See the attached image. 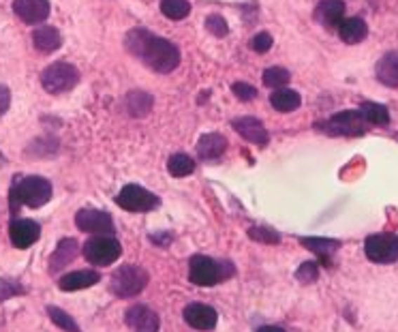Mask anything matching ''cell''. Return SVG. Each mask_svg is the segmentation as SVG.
<instances>
[{
    "label": "cell",
    "instance_id": "16",
    "mask_svg": "<svg viewBox=\"0 0 398 332\" xmlns=\"http://www.w3.org/2000/svg\"><path fill=\"white\" fill-rule=\"evenodd\" d=\"M315 20L326 28H334L345 20V3L343 0H321L315 9Z\"/></svg>",
    "mask_w": 398,
    "mask_h": 332
},
{
    "label": "cell",
    "instance_id": "27",
    "mask_svg": "<svg viewBox=\"0 0 398 332\" xmlns=\"http://www.w3.org/2000/svg\"><path fill=\"white\" fill-rule=\"evenodd\" d=\"M306 248H311L313 253H317L321 258V262H326L336 248L340 246L338 240H330V238H302L300 240Z\"/></svg>",
    "mask_w": 398,
    "mask_h": 332
},
{
    "label": "cell",
    "instance_id": "32",
    "mask_svg": "<svg viewBox=\"0 0 398 332\" xmlns=\"http://www.w3.org/2000/svg\"><path fill=\"white\" fill-rule=\"evenodd\" d=\"M248 236L257 242H263V244H279L281 236L270 230V227H265V225H257V227H251L248 230Z\"/></svg>",
    "mask_w": 398,
    "mask_h": 332
},
{
    "label": "cell",
    "instance_id": "24",
    "mask_svg": "<svg viewBox=\"0 0 398 332\" xmlns=\"http://www.w3.org/2000/svg\"><path fill=\"white\" fill-rule=\"evenodd\" d=\"M152 105H154L152 95H148V93H144V91H133V93H128V97H126V112H128L131 116H135V118L146 116V114L152 109Z\"/></svg>",
    "mask_w": 398,
    "mask_h": 332
},
{
    "label": "cell",
    "instance_id": "14",
    "mask_svg": "<svg viewBox=\"0 0 398 332\" xmlns=\"http://www.w3.org/2000/svg\"><path fill=\"white\" fill-rule=\"evenodd\" d=\"M41 236V225L30 219H13L9 225V238L15 248H28L32 246Z\"/></svg>",
    "mask_w": 398,
    "mask_h": 332
},
{
    "label": "cell",
    "instance_id": "23",
    "mask_svg": "<svg viewBox=\"0 0 398 332\" xmlns=\"http://www.w3.org/2000/svg\"><path fill=\"white\" fill-rule=\"evenodd\" d=\"M302 99L296 91L291 88H277L272 95H270V105L277 109V112H283V114H289V112H296L300 107Z\"/></svg>",
    "mask_w": 398,
    "mask_h": 332
},
{
    "label": "cell",
    "instance_id": "5",
    "mask_svg": "<svg viewBox=\"0 0 398 332\" xmlns=\"http://www.w3.org/2000/svg\"><path fill=\"white\" fill-rule=\"evenodd\" d=\"M81 251H84V258L93 266H112L120 258L122 248H120V242L112 234H97L95 238L86 240Z\"/></svg>",
    "mask_w": 398,
    "mask_h": 332
},
{
    "label": "cell",
    "instance_id": "25",
    "mask_svg": "<svg viewBox=\"0 0 398 332\" xmlns=\"http://www.w3.org/2000/svg\"><path fill=\"white\" fill-rule=\"evenodd\" d=\"M167 170L173 178H185L195 172V161H193V157H189L185 152L171 154L167 161Z\"/></svg>",
    "mask_w": 398,
    "mask_h": 332
},
{
    "label": "cell",
    "instance_id": "17",
    "mask_svg": "<svg viewBox=\"0 0 398 332\" xmlns=\"http://www.w3.org/2000/svg\"><path fill=\"white\" fill-rule=\"evenodd\" d=\"M32 46L41 54H52L62 46V36L54 26H39L32 32Z\"/></svg>",
    "mask_w": 398,
    "mask_h": 332
},
{
    "label": "cell",
    "instance_id": "8",
    "mask_svg": "<svg viewBox=\"0 0 398 332\" xmlns=\"http://www.w3.org/2000/svg\"><path fill=\"white\" fill-rule=\"evenodd\" d=\"M116 204L128 213H150L159 208L161 199L140 185H126L116 197Z\"/></svg>",
    "mask_w": 398,
    "mask_h": 332
},
{
    "label": "cell",
    "instance_id": "37",
    "mask_svg": "<svg viewBox=\"0 0 398 332\" xmlns=\"http://www.w3.org/2000/svg\"><path fill=\"white\" fill-rule=\"evenodd\" d=\"M11 105V93L5 84H0V116H3Z\"/></svg>",
    "mask_w": 398,
    "mask_h": 332
},
{
    "label": "cell",
    "instance_id": "9",
    "mask_svg": "<svg viewBox=\"0 0 398 332\" xmlns=\"http://www.w3.org/2000/svg\"><path fill=\"white\" fill-rule=\"evenodd\" d=\"M364 253L375 264H394L398 260V236L373 234L364 242Z\"/></svg>",
    "mask_w": 398,
    "mask_h": 332
},
{
    "label": "cell",
    "instance_id": "3",
    "mask_svg": "<svg viewBox=\"0 0 398 332\" xmlns=\"http://www.w3.org/2000/svg\"><path fill=\"white\" fill-rule=\"evenodd\" d=\"M236 274V268L230 260H212L206 255H195L189 262V279L193 285L199 287H212L218 285Z\"/></svg>",
    "mask_w": 398,
    "mask_h": 332
},
{
    "label": "cell",
    "instance_id": "28",
    "mask_svg": "<svg viewBox=\"0 0 398 332\" xmlns=\"http://www.w3.org/2000/svg\"><path fill=\"white\" fill-rule=\"evenodd\" d=\"M161 11H163L165 18L178 22V20H185L191 13V5H189V0H163Z\"/></svg>",
    "mask_w": 398,
    "mask_h": 332
},
{
    "label": "cell",
    "instance_id": "38",
    "mask_svg": "<svg viewBox=\"0 0 398 332\" xmlns=\"http://www.w3.org/2000/svg\"><path fill=\"white\" fill-rule=\"evenodd\" d=\"M257 332H285V330L279 326H261V328H257Z\"/></svg>",
    "mask_w": 398,
    "mask_h": 332
},
{
    "label": "cell",
    "instance_id": "13",
    "mask_svg": "<svg viewBox=\"0 0 398 332\" xmlns=\"http://www.w3.org/2000/svg\"><path fill=\"white\" fill-rule=\"evenodd\" d=\"M13 11L24 24H43L50 15L48 0H13Z\"/></svg>",
    "mask_w": 398,
    "mask_h": 332
},
{
    "label": "cell",
    "instance_id": "26",
    "mask_svg": "<svg viewBox=\"0 0 398 332\" xmlns=\"http://www.w3.org/2000/svg\"><path fill=\"white\" fill-rule=\"evenodd\" d=\"M362 116L366 118L369 124H375V127H387L390 124V112L385 105L381 103H373V101H364L360 105Z\"/></svg>",
    "mask_w": 398,
    "mask_h": 332
},
{
    "label": "cell",
    "instance_id": "18",
    "mask_svg": "<svg viewBox=\"0 0 398 332\" xmlns=\"http://www.w3.org/2000/svg\"><path fill=\"white\" fill-rule=\"evenodd\" d=\"M101 281L99 272L95 270H77V272H69L65 277H60L58 287L62 292H77V289H86V287H93Z\"/></svg>",
    "mask_w": 398,
    "mask_h": 332
},
{
    "label": "cell",
    "instance_id": "11",
    "mask_svg": "<svg viewBox=\"0 0 398 332\" xmlns=\"http://www.w3.org/2000/svg\"><path fill=\"white\" fill-rule=\"evenodd\" d=\"M124 321L133 332H159V328H161L159 315L146 305L131 307L124 315Z\"/></svg>",
    "mask_w": 398,
    "mask_h": 332
},
{
    "label": "cell",
    "instance_id": "31",
    "mask_svg": "<svg viewBox=\"0 0 398 332\" xmlns=\"http://www.w3.org/2000/svg\"><path fill=\"white\" fill-rule=\"evenodd\" d=\"M26 292L24 285L13 279H0V303H5L13 296H22Z\"/></svg>",
    "mask_w": 398,
    "mask_h": 332
},
{
    "label": "cell",
    "instance_id": "30",
    "mask_svg": "<svg viewBox=\"0 0 398 332\" xmlns=\"http://www.w3.org/2000/svg\"><path fill=\"white\" fill-rule=\"evenodd\" d=\"M48 315H50V319H52L60 330H65V332H81L79 326H77V321H75L67 311H62V309H58V307H48Z\"/></svg>",
    "mask_w": 398,
    "mask_h": 332
},
{
    "label": "cell",
    "instance_id": "29",
    "mask_svg": "<svg viewBox=\"0 0 398 332\" xmlns=\"http://www.w3.org/2000/svg\"><path fill=\"white\" fill-rule=\"evenodd\" d=\"M289 79H291V75L283 67H268L263 71V84L268 88H283L289 84Z\"/></svg>",
    "mask_w": 398,
    "mask_h": 332
},
{
    "label": "cell",
    "instance_id": "19",
    "mask_svg": "<svg viewBox=\"0 0 398 332\" xmlns=\"http://www.w3.org/2000/svg\"><path fill=\"white\" fill-rule=\"evenodd\" d=\"M77 251H79V246H77V240L75 238H65L58 242L56 246V251L50 260V272L56 274L60 272L65 266H69L75 258H77Z\"/></svg>",
    "mask_w": 398,
    "mask_h": 332
},
{
    "label": "cell",
    "instance_id": "20",
    "mask_svg": "<svg viewBox=\"0 0 398 332\" xmlns=\"http://www.w3.org/2000/svg\"><path fill=\"white\" fill-rule=\"evenodd\" d=\"M225 150H227V140L218 133H206L197 142V154L204 161H216L225 154Z\"/></svg>",
    "mask_w": 398,
    "mask_h": 332
},
{
    "label": "cell",
    "instance_id": "12",
    "mask_svg": "<svg viewBox=\"0 0 398 332\" xmlns=\"http://www.w3.org/2000/svg\"><path fill=\"white\" fill-rule=\"evenodd\" d=\"M232 127H234V131L242 140H246L248 144H255V146H265V144H268V140H270V135H268V131H265V127L261 124V120H257L253 116H240V118H236L232 122Z\"/></svg>",
    "mask_w": 398,
    "mask_h": 332
},
{
    "label": "cell",
    "instance_id": "21",
    "mask_svg": "<svg viewBox=\"0 0 398 332\" xmlns=\"http://www.w3.org/2000/svg\"><path fill=\"white\" fill-rule=\"evenodd\" d=\"M338 34L347 46H356L366 39L369 26L362 18H347L338 24Z\"/></svg>",
    "mask_w": 398,
    "mask_h": 332
},
{
    "label": "cell",
    "instance_id": "7",
    "mask_svg": "<svg viewBox=\"0 0 398 332\" xmlns=\"http://www.w3.org/2000/svg\"><path fill=\"white\" fill-rule=\"evenodd\" d=\"M366 129H369V122H366V118L362 116L360 109L338 112L324 124L326 133H330V135H347V138L364 135Z\"/></svg>",
    "mask_w": 398,
    "mask_h": 332
},
{
    "label": "cell",
    "instance_id": "2",
    "mask_svg": "<svg viewBox=\"0 0 398 332\" xmlns=\"http://www.w3.org/2000/svg\"><path fill=\"white\" fill-rule=\"evenodd\" d=\"M52 182L41 176H24L13 182L11 189V206L13 211L18 206H28V208H41L52 199Z\"/></svg>",
    "mask_w": 398,
    "mask_h": 332
},
{
    "label": "cell",
    "instance_id": "35",
    "mask_svg": "<svg viewBox=\"0 0 398 332\" xmlns=\"http://www.w3.org/2000/svg\"><path fill=\"white\" fill-rule=\"evenodd\" d=\"M251 48L257 52V54H265L270 48H272V36L268 34V32H259V34H255L253 36V41H251Z\"/></svg>",
    "mask_w": 398,
    "mask_h": 332
},
{
    "label": "cell",
    "instance_id": "22",
    "mask_svg": "<svg viewBox=\"0 0 398 332\" xmlns=\"http://www.w3.org/2000/svg\"><path fill=\"white\" fill-rule=\"evenodd\" d=\"M377 79L390 88H398V52L385 54L377 62Z\"/></svg>",
    "mask_w": 398,
    "mask_h": 332
},
{
    "label": "cell",
    "instance_id": "15",
    "mask_svg": "<svg viewBox=\"0 0 398 332\" xmlns=\"http://www.w3.org/2000/svg\"><path fill=\"white\" fill-rule=\"evenodd\" d=\"M185 321L195 328V330H201V332H208V330H214L216 328V321H218V315L212 307L208 305H201V303H191L187 309H185Z\"/></svg>",
    "mask_w": 398,
    "mask_h": 332
},
{
    "label": "cell",
    "instance_id": "34",
    "mask_svg": "<svg viewBox=\"0 0 398 332\" xmlns=\"http://www.w3.org/2000/svg\"><path fill=\"white\" fill-rule=\"evenodd\" d=\"M206 30L212 32L214 36H225L230 32V26H227V22L220 18V15H210L206 20Z\"/></svg>",
    "mask_w": 398,
    "mask_h": 332
},
{
    "label": "cell",
    "instance_id": "6",
    "mask_svg": "<svg viewBox=\"0 0 398 332\" xmlns=\"http://www.w3.org/2000/svg\"><path fill=\"white\" fill-rule=\"evenodd\" d=\"M79 71L69 62H54L41 73V84L50 95H62L77 86Z\"/></svg>",
    "mask_w": 398,
    "mask_h": 332
},
{
    "label": "cell",
    "instance_id": "36",
    "mask_svg": "<svg viewBox=\"0 0 398 332\" xmlns=\"http://www.w3.org/2000/svg\"><path fill=\"white\" fill-rule=\"evenodd\" d=\"M232 91L240 101H251V99L257 97V88H253L251 84H246V81H236V84L232 86Z\"/></svg>",
    "mask_w": 398,
    "mask_h": 332
},
{
    "label": "cell",
    "instance_id": "33",
    "mask_svg": "<svg viewBox=\"0 0 398 332\" xmlns=\"http://www.w3.org/2000/svg\"><path fill=\"white\" fill-rule=\"evenodd\" d=\"M296 277H298L300 283H315L317 277H319V268H317L315 262H304V264L298 268Z\"/></svg>",
    "mask_w": 398,
    "mask_h": 332
},
{
    "label": "cell",
    "instance_id": "4",
    "mask_svg": "<svg viewBox=\"0 0 398 332\" xmlns=\"http://www.w3.org/2000/svg\"><path fill=\"white\" fill-rule=\"evenodd\" d=\"M146 285H148V272L140 266H120L110 279V289L118 298L138 296L144 292Z\"/></svg>",
    "mask_w": 398,
    "mask_h": 332
},
{
    "label": "cell",
    "instance_id": "10",
    "mask_svg": "<svg viewBox=\"0 0 398 332\" xmlns=\"http://www.w3.org/2000/svg\"><path fill=\"white\" fill-rule=\"evenodd\" d=\"M75 225L88 234H114V219L107 213L95 208H81L75 215Z\"/></svg>",
    "mask_w": 398,
    "mask_h": 332
},
{
    "label": "cell",
    "instance_id": "1",
    "mask_svg": "<svg viewBox=\"0 0 398 332\" xmlns=\"http://www.w3.org/2000/svg\"><path fill=\"white\" fill-rule=\"evenodd\" d=\"M126 50L138 56L154 73H171L180 65V52L171 41L148 32L146 28L131 30L124 41Z\"/></svg>",
    "mask_w": 398,
    "mask_h": 332
}]
</instances>
